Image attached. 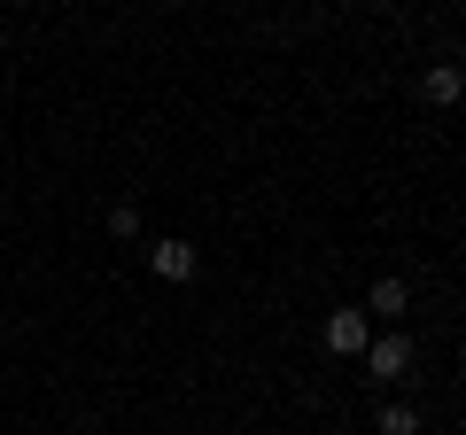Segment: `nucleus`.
<instances>
[{
    "instance_id": "f257e3e1",
    "label": "nucleus",
    "mask_w": 466,
    "mask_h": 435,
    "mask_svg": "<svg viewBox=\"0 0 466 435\" xmlns=\"http://www.w3.org/2000/svg\"><path fill=\"white\" fill-rule=\"evenodd\" d=\"M404 373H412V335L366 342V381H404Z\"/></svg>"
},
{
    "instance_id": "f03ea898",
    "label": "nucleus",
    "mask_w": 466,
    "mask_h": 435,
    "mask_svg": "<svg viewBox=\"0 0 466 435\" xmlns=\"http://www.w3.org/2000/svg\"><path fill=\"white\" fill-rule=\"evenodd\" d=\"M366 342H373V319L366 311H327V350L334 358H366Z\"/></svg>"
},
{
    "instance_id": "7ed1b4c3",
    "label": "nucleus",
    "mask_w": 466,
    "mask_h": 435,
    "mask_svg": "<svg viewBox=\"0 0 466 435\" xmlns=\"http://www.w3.org/2000/svg\"><path fill=\"white\" fill-rule=\"evenodd\" d=\"M148 272H156V280H195V241H156Z\"/></svg>"
},
{
    "instance_id": "39448f33",
    "label": "nucleus",
    "mask_w": 466,
    "mask_h": 435,
    "mask_svg": "<svg viewBox=\"0 0 466 435\" xmlns=\"http://www.w3.org/2000/svg\"><path fill=\"white\" fill-rule=\"evenodd\" d=\"M428 101H435V109H451V101H459V70H451V63L428 70Z\"/></svg>"
},
{
    "instance_id": "423d86ee",
    "label": "nucleus",
    "mask_w": 466,
    "mask_h": 435,
    "mask_svg": "<svg viewBox=\"0 0 466 435\" xmlns=\"http://www.w3.org/2000/svg\"><path fill=\"white\" fill-rule=\"evenodd\" d=\"M381 435H420V412H412V404H389V412H381Z\"/></svg>"
},
{
    "instance_id": "0eeeda50",
    "label": "nucleus",
    "mask_w": 466,
    "mask_h": 435,
    "mask_svg": "<svg viewBox=\"0 0 466 435\" xmlns=\"http://www.w3.org/2000/svg\"><path fill=\"white\" fill-rule=\"evenodd\" d=\"M109 234H116V241L140 234V210H133V202H116V210H109Z\"/></svg>"
},
{
    "instance_id": "20e7f679",
    "label": "nucleus",
    "mask_w": 466,
    "mask_h": 435,
    "mask_svg": "<svg viewBox=\"0 0 466 435\" xmlns=\"http://www.w3.org/2000/svg\"><path fill=\"white\" fill-rule=\"evenodd\" d=\"M404 303H412V288H404V280H373L366 319H404Z\"/></svg>"
}]
</instances>
